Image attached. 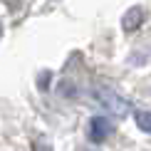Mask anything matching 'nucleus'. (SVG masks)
Masks as SVG:
<instances>
[{
	"label": "nucleus",
	"instance_id": "3",
	"mask_svg": "<svg viewBox=\"0 0 151 151\" xmlns=\"http://www.w3.org/2000/svg\"><path fill=\"white\" fill-rule=\"evenodd\" d=\"M134 122L139 124L141 131L151 134V114H149V111H134Z\"/></svg>",
	"mask_w": 151,
	"mask_h": 151
},
{
	"label": "nucleus",
	"instance_id": "2",
	"mask_svg": "<svg viewBox=\"0 0 151 151\" xmlns=\"http://www.w3.org/2000/svg\"><path fill=\"white\" fill-rule=\"evenodd\" d=\"M141 22H144V10H141V8H131L127 15H124L122 27L127 30V32H134V30L141 27Z\"/></svg>",
	"mask_w": 151,
	"mask_h": 151
},
{
	"label": "nucleus",
	"instance_id": "4",
	"mask_svg": "<svg viewBox=\"0 0 151 151\" xmlns=\"http://www.w3.org/2000/svg\"><path fill=\"white\" fill-rule=\"evenodd\" d=\"M35 151H50V149H47V146H37Z\"/></svg>",
	"mask_w": 151,
	"mask_h": 151
},
{
	"label": "nucleus",
	"instance_id": "1",
	"mask_svg": "<svg viewBox=\"0 0 151 151\" xmlns=\"http://www.w3.org/2000/svg\"><path fill=\"white\" fill-rule=\"evenodd\" d=\"M109 131H111V124H109L106 116H94L89 122V139L94 144H102L106 136H109Z\"/></svg>",
	"mask_w": 151,
	"mask_h": 151
}]
</instances>
